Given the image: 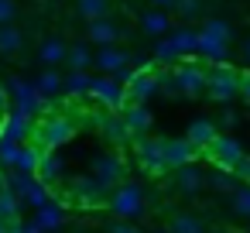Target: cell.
Masks as SVG:
<instances>
[{
	"label": "cell",
	"mask_w": 250,
	"mask_h": 233,
	"mask_svg": "<svg viewBox=\"0 0 250 233\" xmlns=\"http://www.w3.org/2000/svg\"><path fill=\"white\" fill-rule=\"evenodd\" d=\"M229 38H233V31H229L226 21H219V18L206 21L199 28V55H206L209 62H223L226 48H229Z\"/></svg>",
	"instance_id": "cell-1"
},
{
	"label": "cell",
	"mask_w": 250,
	"mask_h": 233,
	"mask_svg": "<svg viewBox=\"0 0 250 233\" xmlns=\"http://www.w3.org/2000/svg\"><path fill=\"white\" fill-rule=\"evenodd\" d=\"M76 134V124H72V117H65V113H55V117H45L38 127H35V141H38V148L42 151H59L69 137Z\"/></svg>",
	"instance_id": "cell-2"
},
{
	"label": "cell",
	"mask_w": 250,
	"mask_h": 233,
	"mask_svg": "<svg viewBox=\"0 0 250 233\" xmlns=\"http://www.w3.org/2000/svg\"><path fill=\"white\" fill-rule=\"evenodd\" d=\"M206 93L212 103H229L233 96H240V72L229 69L226 62H216V69H209Z\"/></svg>",
	"instance_id": "cell-3"
},
{
	"label": "cell",
	"mask_w": 250,
	"mask_h": 233,
	"mask_svg": "<svg viewBox=\"0 0 250 233\" xmlns=\"http://www.w3.org/2000/svg\"><path fill=\"white\" fill-rule=\"evenodd\" d=\"M110 212L113 216H120V219H137L141 212H144V189L141 185H134V182H124V185H117L113 192H110Z\"/></svg>",
	"instance_id": "cell-4"
},
{
	"label": "cell",
	"mask_w": 250,
	"mask_h": 233,
	"mask_svg": "<svg viewBox=\"0 0 250 233\" xmlns=\"http://www.w3.org/2000/svg\"><path fill=\"white\" fill-rule=\"evenodd\" d=\"M134 154H137V165L147 171V175H165L168 165H165V141L161 137H137L134 141Z\"/></svg>",
	"instance_id": "cell-5"
},
{
	"label": "cell",
	"mask_w": 250,
	"mask_h": 233,
	"mask_svg": "<svg viewBox=\"0 0 250 233\" xmlns=\"http://www.w3.org/2000/svg\"><path fill=\"white\" fill-rule=\"evenodd\" d=\"M124 89H127V103H147L161 89V76L154 69H137L134 76L124 79Z\"/></svg>",
	"instance_id": "cell-6"
},
{
	"label": "cell",
	"mask_w": 250,
	"mask_h": 233,
	"mask_svg": "<svg viewBox=\"0 0 250 233\" xmlns=\"http://www.w3.org/2000/svg\"><path fill=\"white\" fill-rule=\"evenodd\" d=\"M202 154H206L216 168H226V171H233V168L243 161V148H240V141H236V137H226V134H219Z\"/></svg>",
	"instance_id": "cell-7"
},
{
	"label": "cell",
	"mask_w": 250,
	"mask_h": 233,
	"mask_svg": "<svg viewBox=\"0 0 250 233\" xmlns=\"http://www.w3.org/2000/svg\"><path fill=\"white\" fill-rule=\"evenodd\" d=\"M93 175H96L106 189H117V185H124L127 165H124V158H120L117 151H103V154L93 158Z\"/></svg>",
	"instance_id": "cell-8"
},
{
	"label": "cell",
	"mask_w": 250,
	"mask_h": 233,
	"mask_svg": "<svg viewBox=\"0 0 250 233\" xmlns=\"http://www.w3.org/2000/svg\"><path fill=\"white\" fill-rule=\"evenodd\" d=\"M89 96H96L106 110H120L124 103H127V89H124V83L117 79V76H96L93 79V89H89Z\"/></svg>",
	"instance_id": "cell-9"
},
{
	"label": "cell",
	"mask_w": 250,
	"mask_h": 233,
	"mask_svg": "<svg viewBox=\"0 0 250 233\" xmlns=\"http://www.w3.org/2000/svg\"><path fill=\"white\" fill-rule=\"evenodd\" d=\"M7 189H14V192L21 195V202H28V206H35V209L48 206V195H52L45 182H35V178H28L24 171H18L14 178H7Z\"/></svg>",
	"instance_id": "cell-10"
},
{
	"label": "cell",
	"mask_w": 250,
	"mask_h": 233,
	"mask_svg": "<svg viewBox=\"0 0 250 233\" xmlns=\"http://www.w3.org/2000/svg\"><path fill=\"white\" fill-rule=\"evenodd\" d=\"M7 93L14 96V103H18V110L21 113H38L42 110V93L35 89V83H24L21 76H14V79H7Z\"/></svg>",
	"instance_id": "cell-11"
},
{
	"label": "cell",
	"mask_w": 250,
	"mask_h": 233,
	"mask_svg": "<svg viewBox=\"0 0 250 233\" xmlns=\"http://www.w3.org/2000/svg\"><path fill=\"white\" fill-rule=\"evenodd\" d=\"M206 79H209V72L199 69V65H192V62H185V65L175 69V86H178L182 96H199V93H206Z\"/></svg>",
	"instance_id": "cell-12"
},
{
	"label": "cell",
	"mask_w": 250,
	"mask_h": 233,
	"mask_svg": "<svg viewBox=\"0 0 250 233\" xmlns=\"http://www.w3.org/2000/svg\"><path fill=\"white\" fill-rule=\"evenodd\" d=\"M120 117H124V124H127V130H130L134 141L144 137V134L151 130V124H154L147 103H124V106H120Z\"/></svg>",
	"instance_id": "cell-13"
},
{
	"label": "cell",
	"mask_w": 250,
	"mask_h": 233,
	"mask_svg": "<svg viewBox=\"0 0 250 233\" xmlns=\"http://www.w3.org/2000/svg\"><path fill=\"white\" fill-rule=\"evenodd\" d=\"M195 158H199V148L188 144V137H168L165 141V165H168V171H175L182 165H192Z\"/></svg>",
	"instance_id": "cell-14"
},
{
	"label": "cell",
	"mask_w": 250,
	"mask_h": 233,
	"mask_svg": "<svg viewBox=\"0 0 250 233\" xmlns=\"http://www.w3.org/2000/svg\"><path fill=\"white\" fill-rule=\"evenodd\" d=\"M175 189H178V195H199L202 189H206V175H202V168L192 161V165H182V168H175Z\"/></svg>",
	"instance_id": "cell-15"
},
{
	"label": "cell",
	"mask_w": 250,
	"mask_h": 233,
	"mask_svg": "<svg viewBox=\"0 0 250 233\" xmlns=\"http://www.w3.org/2000/svg\"><path fill=\"white\" fill-rule=\"evenodd\" d=\"M127 52L124 48H117V45H103L100 52H96V59H93V65L103 72V76H117V72H124V65H127Z\"/></svg>",
	"instance_id": "cell-16"
},
{
	"label": "cell",
	"mask_w": 250,
	"mask_h": 233,
	"mask_svg": "<svg viewBox=\"0 0 250 233\" xmlns=\"http://www.w3.org/2000/svg\"><path fill=\"white\" fill-rule=\"evenodd\" d=\"M185 137H188V144H195L199 151H206L216 137H219V127L212 124V120H206V117H199V120H192L188 124V130H185Z\"/></svg>",
	"instance_id": "cell-17"
},
{
	"label": "cell",
	"mask_w": 250,
	"mask_h": 233,
	"mask_svg": "<svg viewBox=\"0 0 250 233\" xmlns=\"http://www.w3.org/2000/svg\"><path fill=\"white\" fill-rule=\"evenodd\" d=\"M96 127H100V134H106V137H110L113 144H124V141H134L120 113H100V117H96Z\"/></svg>",
	"instance_id": "cell-18"
},
{
	"label": "cell",
	"mask_w": 250,
	"mask_h": 233,
	"mask_svg": "<svg viewBox=\"0 0 250 233\" xmlns=\"http://www.w3.org/2000/svg\"><path fill=\"white\" fill-rule=\"evenodd\" d=\"M38 182H45V185H55V182H62V175H65V161L55 154V151H45L42 154V165H38Z\"/></svg>",
	"instance_id": "cell-19"
},
{
	"label": "cell",
	"mask_w": 250,
	"mask_h": 233,
	"mask_svg": "<svg viewBox=\"0 0 250 233\" xmlns=\"http://www.w3.org/2000/svg\"><path fill=\"white\" fill-rule=\"evenodd\" d=\"M65 55H69V45H65V42H59V38H45V42L38 45V59H42V65H45V69L62 65V62H65Z\"/></svg>",
	"instance_id": "cell-20"
},
{
	"label": "cell",
	"mask_w": 250,
	"mask_h": 233,
	"mask_svg": "<svg viewBox=\"0 0 250 233\" xmlns=\"http://www.w3.org/2000/svg\"><path fill=\"white\" fill-rule=\"evenodd\" d=\"M168 233H206V226H202V216L188 209H175L168 219Z\"/></svg>",
	"instance_id": "cell-21"
},
{
	"label": "cell",
	"mask_w": 250,
	"mask_h": 233,
	"mask_svg": "<svg viewBox=\"0 0 250 233\" xmlns=\"http://www.w3.org/2000/svg\"><path fill=\"white\" fill-rule=\"evenodd\" d=\"M24 48V31L14 24H0V55L4 59H18V52Z\"/></svg>",
	"instance_id": "cell-22"
},
{
	"label": "cell",
	"mask_w": 250,
	"mask_h": 233,
	"mask_svg": "<svg viewBox=\"0 0 250 233\" xmlns=\"http://www.w3.org/2000/svg\"><path fill=\"white\" fill-rule=\"evenodd\" d=\"M35 127L38 124H31V113H21V110H14L11 117H7V124H4V137H14V141H24L28 134H35Z\"/></svg>",
	"instance_id": "cell-23"
},
{
	"label": "cell",
	"mask_w": 250,
	"mask_h": 233,
	"mask_svg": "<svg viewBox=\"0 0 250 233\" xmlns=\"http://www.w3.org/2000/svg\"><path fill=\"white\" fill-rule=\"evenodd\" d=\"M86 35H89V42H96V45L103 48V45H117L120 28H117L110 18H100V21H93V24L86 28Z\"/></svg>",
	"instance_id": "cell-24"
},
{
	"label": "cell",
	"mask_w": 250,
	"mask_h": 233,
	"mask_svg": "<svg viewBox=\"0 0 250 233\" xmlns=\"http://www.w3.org/2000/svg\"><path fill=\"white\" fill-rule=\"evenodd\" d=\"M35 89L42 93V100H52V96L65 93V76H59L55 69H45V72L35 79Z\"/></svg>",
	"instance_id": "cell-25"
},
{
	"label": "cell",
	"mask_w": 250,
	"mask_h": 233,
	"mask_svg": "<svg viewBox=\"0 0 250 233\" xmlns=\"http://www.w3.org/2000/svg\"><path fill=\"white\" fill-rule=\"evenodd\" d=\"M141 28H144L147 35H154V38H165V35L171 31V18L154 7V11H147V14L141 18Z\"/></svg>",
	"instance_id": "cell-26"
},
{
	"label": "cell",
	"mask_w": 250,
	"mask_h": 233,
	"mask_svg": "<svg viewBox=\"0 0 250 233\" xmlns=\"http://www.w3.org/2000/svg\"><path fill=\"white\" fill-rule=\"evenodd\" d=\"M76 14L86 24H93V21H100V18L110 14V0H76Z\"/></svg>",
	"instance_id": "cell-27"
},
{
	"label": "cell",
	"mask_w": 250,
	"mask_h": 233,
	"mask_svg": "<svg viewBox=\"0 0 250 233\" xmlns=\"http://www.w3.org/2000/svg\"><path fill=\"white\" fill-rule=\"evenodd\" d=\"M18 216H21V195L14 189H4L0 192V219L11 226V223H21Z\"/></svg>",
	"instance_id": "cell-28"
},
{
	"label": "cell",
	"mask_w": 250,
	"mask_h": 233,
	"mask_svg": "<svg viewBox=\"0 0 250 233\" xmlns=\"http://www.w3.org/2000/svg\"><path fill=\"white\" fill-rule=\"evenodd\" d=\"M42 154H45V151H42L38 144H21L14 168H18V171H24V175H31V171H38V165H42Z\"/></svg>",
	"instance_id": "cell-29"
},
{
	"label": "cell",
	"mask_w": 250,
	"mask_h": 233,
	"mask_svg": "<svg viewBox=\"0 0 250 233\" xmlns=\"http://www.w3.org/2000/svg\"><path fill=\"white\" fill-rule=\"evenodd\" d=\"M206 185L212 189V192H219V195H233L240 185L233 182V171H226V168H212L209 175H206Z\"/></svg>",
	"instance_id": "cell-30"
},
{
	"label": "cell",
	"mask_w": 250,
	"mask_h": 233,
	"mask_svg": "<svg viewBox=\"0 0 250 233\" xmlns=\"http://www.w3.org/2000/svg\"><path fill=\"white\" fill-rule=\"evenodd\" d=\"M93 52H89V45H69V55H65V65H69V72H86L89 65H93Z\"/></svg>",
	"instance_id": "cell-31"
},
{
	"label": "cell",
	"mask_w": 250,
	"mask_h": 233,
	"mask_svg": "<svg viewBox=\"0 0 250 233\" xmlns=\"http://www.w3.org/2000/svg\"><path fill=\"white\" fill-rule=\"evenodd\" d=\"M171 45H175V52H178V55H195V52H199V31L182 28V31H175V35H171Z\"/></svg>",
	"instance_id": "cell-32"
},
{
	"label": "cell",
	"mask_w": 250,
	"mask_h": 233,
	"mask_svg": "<svg viewBox=\"0 0 250 233\" xmlns=\"http://www.w3.org/2000/svg\"><path fill=\"white\" fill-rule=\"evenodd\" d=\"M35 223H38L45 233H52V230H59V226L65 223V212H62L59 206H42L38 216H35Z\"/></svg>",
	"instance_id": "cell-33"
},
{
	"label": "cell",
	"mask_w": 250,
	"mask_h": 233,
	"mask_svg": "<svg viewBox=\"0 0 250 233\" xmlns=\"http://www.w3.org/2000/svg\"><path fill=\"white\" fill-rule=\"evenodd\" d=\"M89 89H93V79L86 72H69L65 76V93L69 96H86Z\"/></svg>",
	"instance_id": "cell-34"
},
{
	"label": "cell",
	"mask_w": 250,
	"mask_h": 233,
	"mask_svg": "<svg viewBox=\"0 0 250 233\" xmlns=\"http://www.w3.org/2000/svg\"><path fill=\"white\" fill-rule=\"evenodd\" d=\"M229 202H233V212H236L240 219H250V185H240V189L229 195Z\"/></svg>",
	"instance_id": "cell-35"
},
{
	"label": "cell",
	"mask_w": 250,
	"mask_h": 233,
	"mask_svg": "<svg viewBox=\"0 0 250 233\" xmlns=\"http://www.w3.org/2000/svg\"><path fill=\"white\" fill-rule=\"evenodd\" d=\"M18 151H21V141L0 134V161H4V165H14V161H18Z\"/></svg>",
	"instance_id": "cell-36"
},
{
	"label": "cell",
	"mask_w": 250,
	"mask_h": 233,
	"mask_svg": "<svg viewBox=\"0 0 250 233\" xmlns=\"http://www.w3.org/2000/svg\"><path fill=\"white\" fill-rule=\"evenodd\" d=\"M175 11H178L182 21H192V18L202 14V0H175Z\"/></svg>",
	"instance_id": "cell-37"
},
{
	"label": "cell",
	"mask_w": 250,
	"mask_h": 233,
	"mask_svg": "<svg viewBox=\"0 0 250 233\" xmlns=\"http://www.w3.org/2000/svg\"><path fill=\"white\" fill-rule=\"evenodd\" d=\"M175 59H178V52H175L171 38L158 42V48H154V65H168V62H175Z\"/></svg>",
	"instance_id": "cell-38"
},
{
	"label": "cell",
	"mask_w": 250,
	"mask_h": 233,
	"mask_svg": "<svg viewBox=\"0 0 250 233\" xmlns=\"http://www.w3.org/2000/svg\"><path fill=\"white\" fill-rule=\"evenodd\" d=\"M18 18V4L14 0H0V24H14Z\"/></svg>",
	"instance_id": "cell-39"
},
{
	"label": "cell",
	"mask_w": 250,
	"mask_h": 233,
	"mask_svg": "<svg viewBox=\"0 0 250 233\" xmlns=\"http://www.w3.org/2000/svg\"><path fill=\"white\" fill-rule=\"evenodd\" d=\"M106 233H144V230H137V226L127 223V219H113V223L106 226Z\"/></svg>",
	"instance_id": "cell-40"
},
{
	"label": "cell",
	"mask_w": 250,
	"mask_h": 233,
	"mask_svg": "<svg viewBox=\"0 0 250 233\" xmlns=\"http://www.w3.org/2000/svg\"><path fill=\"white\" fill-rule=\"evenodd\" d=\"M233 175H236V178H243V182L250 185V158H247V154H243V161L233 168Z\"/></svg>",
	"instance_id": "cell-41"
},
{
	"label": "cell",
	"mask_w": 250,
	"mask_h": 233,
	"mask_svg": "<svg viewBox=\"0 0 250 233\" xmlns=\"http://www.w3.org/2000/svg\"><path fill=\"white\" fill-rule=\"evenodd\" d=\"M240 96L250 103V72H240Z\"/></svg>",
	"instance_id": "cell-42"
},
{
	"label": "cell",
	"mask_w": 250,
	"mask_h": 233,
	"mask_svg": "<svg viewBox=\"0 0 250 233\" xmlns=\"http://www.w3.org/2000/svg\"><path fill=\"white\" fill-rule=\"evenodd\" d=\"M7 110H11V93L0 86V113H7Z\"/></svg>",
	"instance_id": "cell-43"
},
{
	"label": "cell",
	"mask_w": 250,
	"mask_h": 233,
	"mask_svg": "<svg viewBox=\"0 0 250 233\" xmlns=\"http://www.w3.org/2000/svg\"><path fill=\"white\" fill-rule=\"evenodd\" d=\"M223 124H226V127H233V124H236V113H233V110H226V113H223Z\"/></svg>",
	"instance_id": "cell-44"
},
{
	"label": "cell",
	"mask_w": 250,
	"mask_h": 233,
	"mask_svg": "<svg viewBox=\"0 0 250 233\" xmlns=\"http://www.w3.org/2000/svg\"><path fill=\"white\" fill-rule=\"evenodd\" d=\"M151 4H154L158 11H165V7H175V0H151Z\"/></svg>",
	"instance_id": "cell-45"
},
{
	"label": "cell",
	"mask_w": 250,
	"mask_h": 233,
	"mask_svg": "<svg viewBox=\"0 0 250 233\" xmlns=\"http://www.w3.org/2000/svg\"><path fill=\"white\" fill-rule=\"evenodd\" d=\"M240 55H243V62H247V65H250V38H247V42H243V48H240Z\"/></svg>",
	"instance_id": "cell-46"
},
{
	"label": "cell",
	"mask_w": 250,
	"mask_h": 233,
	"mask_svg": "<svg viewBox=\"0 0 250 233\" xmlns=\"http://www.w3.org/2000/svg\"><path fill=\"white\" fill-rule=\"evenodd\" d=\"M4 189H7V175H4V171H0V192H4Z\"/></svg>",
	"instance_id": "cell-47"
},
{
	"label": "cell",
	"mask_w": 250,
	"mask_h": 233,
	"mask_svg": "<svg viewBox=\"0 0 250 233\" xmlns=\"http://www.w3.org/2000/svg\"><path fill=\"white\" fill-rule=\"evenodd\" d=\"M0 233H7V223H4V219H0Z\"/></svg>",
	"instance_id": "cell-48"
},
{
	"label": "cell",
	"mask_w": 250,
	"mask_h": 233,
	"mask_svg": "<svg viewBox=\"0 0 250 233\" xmlns=\"http://www.w3.org/2000/svg\"><path fill=\"white\" fill-rule=\"evenodd\" d=\"M206 233H226V230H206Z\"/></svg>",
	"instance_id": "cell-49"
},
{
	"label": "cell",
	"mask_w": 250,
	"mask_h": 233,
	"mask_svg": "<svg viewBox=\"0 0 250 233\" xmlns=\"http://www.w3.org/2000/svg\"><path fill=\"white\" fill-rule=\"evenodd\" d=\"M154 233H168V230H154Z\"/></svg>",
	"instance_id": "cell-50"
}]
</instances>
